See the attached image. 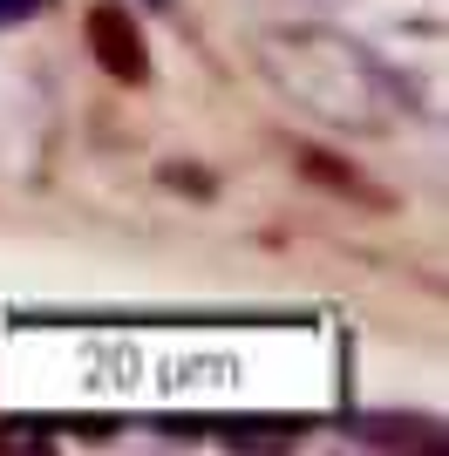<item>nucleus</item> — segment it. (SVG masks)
Masks as SVG:
<instances>
[{"mask_svg": "<svg viewBox=\"0 0 449 456\" xmlns=\"http://www.w3.org/2000/svg\"><path fill=\"white\" fill-rule=\"evenodd\" d=\"M89 48L102 61V76L116 82H143L150 76V48H143V28L123 0H95L89 7Z\"/></svg>", "mask_w": 449, "mask_h": 456, "instance_id": "obj_1", "label": "nucleus"}, {"mask_svg": "<svg viewBox=\"0 0 449 456\" xmlns=\"http://www.w3.org/2000/svg\"><path fill=\"white\" fill-rule=\"evenodd\" d=\"M293 164H299V177H314L320 191H334V198H347V205L395 211V191H381L361 164H347V157H334V151H320V143H293Z\"/></svg>", "mask_w": 449, "mask_h": 456, "instance_id": "obj_2", "label": "nucleus"}, {"mask_svg": "<svg viewBox=\"0 0 449 456\" xmlns=\"http://www.w3.org/2000/svg\"><path fill=\"white\" fill-rule=\"evenodd\" d=\"M164 184H177V191H198V198H211V177H205V171H177V164H170V171H164Z\"/></svg>", "mask_w": 449, "mask_h": 456, "instance_id": "obj_4", "label": "nucleus"}, {"mask_svg": "<svg viewBox=\"0 0 449 456\" xmlns=\"http://www.w3.org/2000/svg\"><path fill=\"white\" fill-rule=\"evenodd\" d=\"M55 0H0V28H20V20H35V14H48Z\"/></svg>", "mask_w": 449, "mask_h": 456, "instance_id": "obj_3", "label": "nucleus"}]
</instances>
